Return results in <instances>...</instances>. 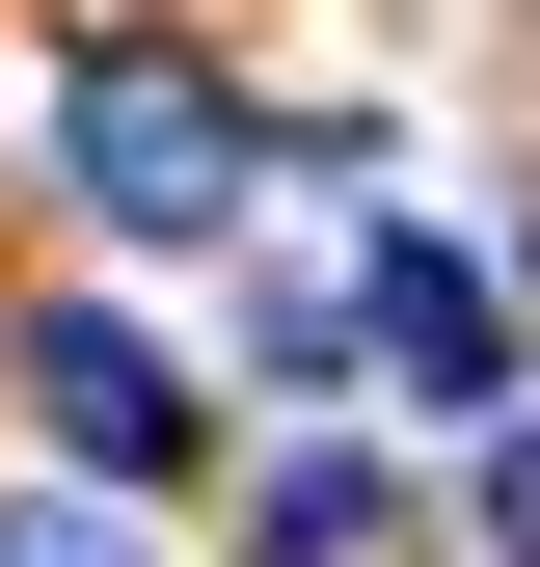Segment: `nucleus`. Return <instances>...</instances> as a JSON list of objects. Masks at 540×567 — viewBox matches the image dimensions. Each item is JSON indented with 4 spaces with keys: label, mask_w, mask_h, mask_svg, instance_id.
I'll return each mask as SVG.
<instances>
[{
    "label": "nucleus",
    "mask_w": 540,
    "mask_h": 567,
    "mask_svg": "<svg viewBox=\"0 0 540 567\" xmlns=\"http://www.w3.org/2000/svg\"><path fill=\"white\" fill-rule=\"evenodd\" d=\"M28 405H54L82 486H163L189 460V351H135V324H28Z\"/></svg>",
    "instance_id": "3"
},
{
    "label": "nucleus",
    "mask_w": 540,
    "mask_h": 567,
    "mask_svg": "<svg viewBox=\"0 0 540 567\" xmlns=\"http://www.w3.org/2000/svg\"><path fill=\"white\" fill-rule=\"evenodd\" d=\"M54 189H82L108 244H217V217H243V109L163 82V54H108V82L54 109Z\"/></svg>",
    "instance_id": "1"
},
{
    "label": "nucleus",
    "mask_w": 540,
    "mask_h": 567,
    "mask_svg": "<svg viewBox=\"0 0 540 567\" xmlns=\"http://www.w3.org/2000/svg\"><path fill=\"white\" fill-rule=\"evenodd\" d=\"M243 567H405V486L378 460H270L243 486Z\"/></svg>",
    "instance_id": "4"
},
{
    "label": "nucleus",
    "mask_w": 540,
    "mask_h": 567,
    "mask_svg": "<svg viewBox=\"0 0 540 567\" xmlns=\"http://www.w3.org/2000/svg\"><path fill=\"white\" fill-rule=\"evenodd\" d=\"M487 567H540V433H487Z\"/></svg>",
    "instance_id": "6"
},
{
    "label": "nucleus",
    "mask_w": 540,
    "mask_h": 567,
    "mask_svg": "<svg viewBox=\"0 0 540 567\" xmlns=\"http://www.w3.org/2000/svg\"><path fill=\"white\" fill-rule=\"evenodd\" d=\"M352 351H378L405 405H459V433L513 405V298H487L459 244H378V270H352Z\"/></svg>",
    "instance_id": "2"
},
{
    "label": "nucleus",
    "mask_w": 540,
    "mask_h": 567,
    "mask_svg": "<svg viewBox=\"0 0 540 567\" xmlns=\"http://www.w3.org/2000/svg\"><path fill=\"white\" fill-rule=\"evenodd\" d=\"M0 567H135V486H82V460L0 486Z\"/></svg>",
    "instance_id": "5"
}]
</instances>
